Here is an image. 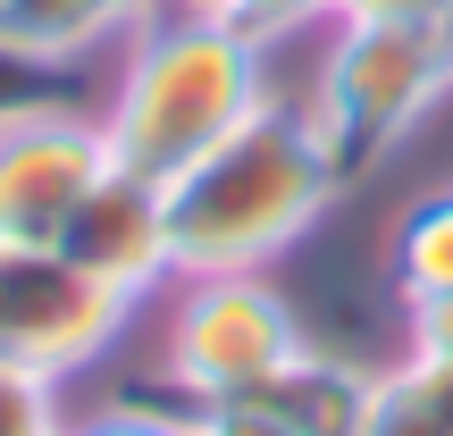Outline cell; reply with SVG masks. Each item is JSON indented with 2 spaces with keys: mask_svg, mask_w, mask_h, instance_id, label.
<instances>
[{
  "mask_svg": "<svg viewBox=\"0 0 453 436\" xmlns=\"http://www.w3.org/2000/svg\"><path fill=\"white\" fill-rule=\"evenodd\" d=\"M260 34H243L235 17L219 9H185L160 17V26L134 34L127 67H118V93L101 110V134H110V160L127 177L177 185L202 151H219L243 118L269 110V76H260Z\"/></svg>",
  "mask_w": 453,
  "mask_h": 436,
  "instance_id": "obj_2",
  "label": "cell"
},
{
  "mask_svg": "<svg viewBox=\"0 0 453 436\" xmlns=\"http://www.w3.org/2000/svg\"><path fill=\"white\" fill-rule=\"evenodd\" d=\"M185 9H226V0H185Z\"/></svg>",
  "mask_w": 453,
  "mask_h": 436,
  "instance_id": "obj_17",
  "label": "cell"
},
{
  "mask_svg": "<svg viewBox=\"0 0 453 436\" xmlns=\"http://www.w3.org/2000/svg\"><path fill=\"white\" fill-rule=\"evenodd\" d=\"M143 9L151 0H9L0 9V42L34 50V59H84L118 26H143Z\"/></svg>",
  "mask_w": 453,
  "mask_h": 436,
  "instance_id": "obj_9",
  "label": "cell"
},
{
  "mask_svg": "<svg viewBox=\"0 0 453 436\" xmlns=\"http://www.w3.org/2000/svg\"><path fill=\"white\" fill-rule=\"evenodd\" d=\"M50 252H67L93 286H110L118 302H143V294H160L168 277H177V235H168V194L151 177H127V168H110V177L84 194V210L67 218V235L50 243Z\"/></svg>",
  "mask_w": 453,
  "mask_h": 436,
  "instance_id": "obj_7",
  "label": "cell"
},
{
  "mask_svg": "<svg viewBox=\"0 0 453 436\" xmlns=\"http://www.w3.org/2000/svg\"><path fill=\"white\" fill-rule=\"evenodd\" d=\"M361 436H453V361L411 353L370 386V420Z\"/></svg>",
  "mask_w": 453,
  "mask_h": 436,
  "instance_id": "obj_10",
  "label": "cell"
},
{
  "mask_svg": "<svg viewBox=\"0 0 453 436\" xmlns=\"http://www.w3.org/2000/svg\"><path fill=\"white\" fill-rule=\"evenodd\" d=\"M67 436H185V403L160 411V403H110L93 420H67Z\"/></svg>",
  "mask_w": 453,
  "mask_h": 436,
  "instance_id": "obj_13",
  "label": "cell"
},
{
  "mask_svg": "<svg viewBox=\"0 0 453 436\" xmlns=\"http://www.w3.org/2000/svg\"><path fill=\"white\" fill-rule=\"evenodd\" d=\"M0 436H67L59 386H42L26 370H0Z\"/></svg>",
  "mask_w": 453,
  "mask_h": 436,
  "instance_id": "obj_12",
  "label": "cell"
},
{
  "mask_svg": "<svg viewBox=\"0 0 453 436\" xmlns=\"http://www.w3.org/2000/svg\"><path fill=\"white\" fill-rule=\"evenodd\" d=\"M185 436H286V428L260 403H202V411H185Z\"/></svg>",
  "mask_w": 453,
  "mask_h": 436,
  "instance_id": "obj_15",
  "label": "cell"
},
{
  "mask_svg": "<svg viewBox=\"0 0 453 436\" xmlns=\"http://www.w3.org/2000/svg\"><path fill=\"white\" fill-rule=\"evenodd\" d=\"M370 386H378V378L344 370V361H327V353H303L277 386H260L252 403L269 411L286 436H361V420H370Z\"/></svg>",
  "mask_w": 453,
  "mask_h": 436,
  "instance_id": "obj_8",
  "label": "cell"
},
{
  "mask_svg": "<svg viewBox=\"0 0 453 436\" xmlns=\"http://www.w3.org/2000/svg\"><path fill=\"white\" fill-rule=\"evenodd\" d=\"M395 294H403V310L420 302H453V194L420 202L403 226H395Z\"/></svg>",
  "mask_w": 453,
  "mask_h": 436,
  "instance_id": "obj_11",
  "label": "cell"
},
{
  "mask_svg": "<svg viewBox=\"0 0 453 436\" xmlns=\"http://www.w3.org/2000/svg\"><path fill=\"white\" fill-rule=\"evenodd\" d=\"M453 0H336V17H403V26H445Z\"/></svg>",
  "mask_w": 453,
  "mask_h": 436,
  "instance_id": "obj_16",
  "label": "cell"
},
{
  "mask_svg": "<svg viewBox=\"0 0 453 436\" xmlns=\"http://www.w3.org/2000/svg\"><path fill=\"white\" fill-rule=\"evenodd\" d=\"M127 319H134V302H118L110 286H93L67 252L0 235V370H26V378H42V386H67V378H84L118 344Z\"/></svg>",
  "mask_w": 453,
  "mask_h": 436,
  "instance_id": "obj_5",
  "label": "cell"
},
{
  "mask_svg": "<svg viewBox=\"0 0 453 436\" xmlns=\"http://www.w3.org/2000/svg\"><path fill=\"white\" fill-rule=\"evenodd\" d=\"M110 168H118L110 134L76 101H42V110L0 118V235L9 243H59L67 218L84 210V194Z\"/></svg>",
  "mask_w": 453,
  "mask_h": 436,
  "instance_id": "obj_6",
  "label": "cell"
},
{
  "mask_svg": "<svg viewBox=\"0 0 453 436\" xmlns=\"http://www.w3.org/2000/svg\"><path fill=\"white\" fill-rule=\"evenodd\" d=\"M327 9H336V0H226L219 17H235L243 34L269 42V34H294V26H311V17H327Z\"/></svg>",
  "mask_w": 453,
  "mask_h": 436,
  "instance_id": "obj_14",
  "label": "cell"
},
{
  "mask_svg": "<svg viewBox=\"0 0 453 436\" xmlns=\"http://www.w3.org/2000/svg\"><path fill=\"white\" fill-rule=\"evenodd\" d=\"M0 9H9V0H0Z\"/></svg>",
  "mask_w": 453,
  "mask_h": 436,
  "instance_id": "obj_18",
  "label": "cell"
},
{
  "mask_svg": "<svg viewBox=\"0 0 453 436\" xmlns=\"http://www.w3.org/2000/svg\"><path fill=\"white\" fill-rule=\"evenodd\" d=\"M445 76V34L437 26H403V17H344L336 50L319 67L311 93V126L336 151V168H361L387 134L411 126L428 93Z\"/></svg>",
  "mask_w": 453,
  "mask_h": 436,
  "instance_id": "obj_4",
  "label": "cell"
},
{
  "mask_svg": "<svg viewBox=\"0 0 453 436\" xmlns=\"http://www.w3.org/2000/svg\"><path fill=\"white\" fill-rule=\"evenodd\" d=\"M303 319L260 269H219V277H177V302L160 327V386L185 411L202 403H252L260 386L303 361Z\"/></svg>",
  "mask_w": 453,
  "mask_h": 436,
  "instance_id": "obj_3",
  "label": "cell"
},
{
  "mask_svg": "<svg viewBox=\"0 0 453 436\" xmlns=\"http://www.w3.org/2000/svg\"><path fill=\"white\" fill-rule=\"evenodd\" d=\"M344 168L319 143L311 110L269 101L243 118L219 151H202L168 194V235H177V277H219V269H269L286 243L311 235V218L336 202Z\"/></svg>",
  "mask_w": 453,
  "mask_h": 436,
  "instance_id": "obj_1",
  "label": "cell"
}]
</instances>
